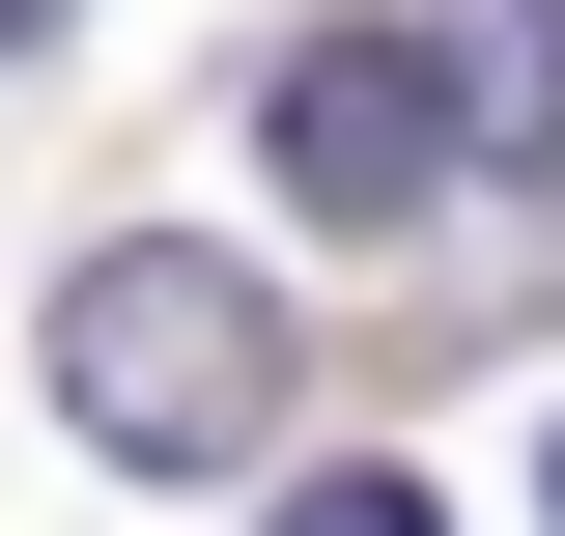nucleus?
Instances as JSON below:
<instances>
[{
    "mask_svg": "<svg viewBox=\"0 0 565 536\" xmlns=\"http://www.w3.org/2000/svg\"><path fill=\"white\" fill-rule=\"evenodd\" d=\"M255 170H282V226H424L452 199V29H282Z\"/></svg>",
    "mask_w": 565,
    "mask_h": 536,
    "instance_id": "obj_2",
    "label": "nucleus"
},
{
    "mask_svg": "<svg viewBox=\"0 0 565 536\" xmlns=\"http://www.w3.org/2000/svg\"><path fill=\"white\" fill-rule=\"evenodd\" d=\"M282 536H452L424 480H282Z\"/></svg>",
    "mask_w": 565,
    "mask_h": 536,
    "instance_id": "obj_4",
    "label": "nucleus"
},
{
    "mask_svg": "<svg viewBox=\"0 0 565 536\" xmlns=\"http://www.w3.org/2000/svg\"><path fill=\"white\" fill-rule=\"evenodd\" d=\"M0 29H57V0H0Z\"/></svg>",
    "mask_w": 565,
    "mask_h": 536,
    "instance_id": "obj_5",
    "label": "nucleus"
},
{
    "mask_svg": "<svg viewBox=\"0 0 565 536\" xmlns=\"http://www.w3.org/2000/svg\"><path fill=\"white\" fill-rule=\"evenodd\" d=\"M537 508H565V452H537Z\"/></svg>",
    "mask_w": 565,
    "mask_h": 536,
    "instance_id": "obj_6",
    "label": "nucleus"
},
{
    "mask_svg": "<svg viewBox=\"0 0 565 536\" xmlns=\"http://www.w3.org/2000/svg\"><path fill=\"white\" fill-rule=\"evenodd\" d=\"M452 141L509 199H565V0H452Z\"/></svg>",
    "mask_w": 565,
    "mask_h": 536,
    "instance_id": "obj_3",
    "label": "nucleus"
},
{
    "mask_svg": "<svg viewBox=\"0 0 565 536\" xmlns=\"http://www.w3.org/2000/svg\"><path fill=\"white\" fill-rule=\"evenodd\" d=\"M57 424L114 480H226V452H282V311L226 255H170V226H114V255L57 282Z\"/></svg>",
    "mask_w": 565,
    "mask_h": 536,
    "instance_id": "obj_1",
    "label": "nucleus"
}]
</instances>
